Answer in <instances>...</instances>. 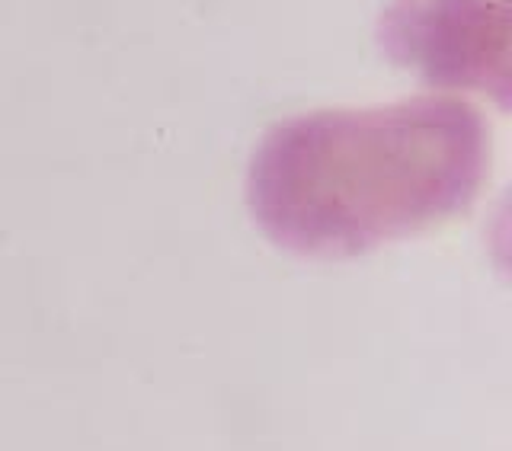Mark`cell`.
<instances>
[{
    "label": "cell",
    "mask_w": 512,
    "mask_h": 451,
    "mask_svg": "<svg viewBox=\"0 0 512 451\" xmlns=\"http://www.w3.org/2000/svg\"><path fill=\"white\" fill-rule=\"evenodd\" d=\"M487 170V122L461 100L324 109L269 128L247 205L276 247L346 260L468 212Z\"/></svg>",
    "instance_id": "cell-1"
},
{
    "label": "cell",
    "mask_w": 512,
    "mask_h": 451,
    "mask_svg": "<svg viewBox=\"0 0 512 451\" xmlns=\"http://www.w3.org/2000/svg\"><path fill=\"white\" fill-rule=\"evenodd\" d=\"M378 42L429 87L487 93L509 106V0H391Z\"/></svg>",
    "instance_id": "cell-2"
}]
</instances>
